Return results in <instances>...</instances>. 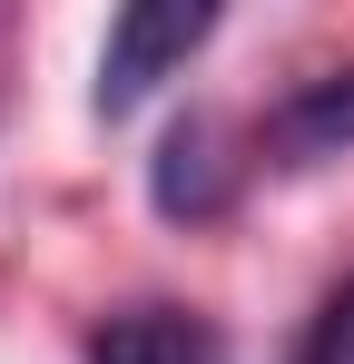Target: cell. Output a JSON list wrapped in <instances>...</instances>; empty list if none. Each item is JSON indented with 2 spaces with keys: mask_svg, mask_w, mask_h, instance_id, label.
<instances>
[{
  "mask_svg": "<svg viewBox=\"0 0 354 364\" xmlns=\"http://www.w3.org/2000/svg\"><path fill=\"white\" fill-rule=\"evenodd\" d=\"M236 178H246V158H227V128L207 119V109H187V119L158 138L148 197H158V217L207 227V217H227V207H236Z\"/></svg>",
  "mask_w": 354,
  "mask_h": 364,
  "instance_id": "obj_2",
  "label": "cell"
},
{
  "mask_svg": "<svg viewBox=\"0 0 354 364\" xmlns=\"http://www.w3.org/2000/svg\"><path fill=\"white\" fill-rule=\"evenodd\" d=\"M207 30H217V10L207 0H138V10H118L109 40H99V119H128L168 69H187V50H207Z\"/></svg>",
  "mask_w": 354,
  "mask_h": 364,
  "instance_id": "obj_1",
  "label": "cell"
},
{
  "mask_svg": "<svg viewBox=\"0 0 354 364\" xmlns=\"http://www.w3.org/2000/svg\"><path fill=\"white\" fill-rule=\"evenodd\" d=\"M89 364H236L227 335L187 305H128L89 335Z\"/></svg>",
  "mask_w": 354,
  "mask_h": 364,
  "instance_id": "obj_4",
  "label": "cell"
},
{
  "mask_svg": "<svg viewBox=\"0 0 354 364\" xmlns=\"http://www.w3.org/2000/svg\"><path fill=\"white\" fill-rule=\"evenodd\" d=\"M345 148H354V69L305 79L286 109L256 128V158H276V168H325V158H345Z\"/></svg>",
  "mask_w": 354,
  "mask_h": 364,
  "instance_id": "obj_3",
  "label": "cell"
},
{
  "mask_svg": "<svg viewBox=\"0 0 354 364\" xmlns=\"http://www.w3.org/2000/svg\"><path fill=\"white\" fill-rule=\"evenodd\" d=\"M295 364H354V286H335V296H325V315L305 325Z\"/></svg>",
  "mask_w": 354,
  "mask_h": 364,
  "instance_id": "obj_5",
  "label": "cell"
}]
</instances>
